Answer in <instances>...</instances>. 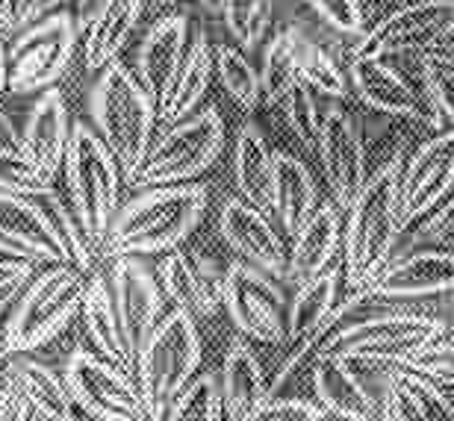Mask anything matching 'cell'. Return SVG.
Segmentation results:
<instances>
[{"label": "cell", "instance_id": "11", "mask_svg": "<svg viewBox=\"0 0 454 421\" xmlns=\"http://www.w3.org/2000/svg\"><path fill=\"white\" fill-rule=\"evenodd\" d=\"M380 304H413L454 292V251L442 245L393 256L366 286L357 289Z\"/></svg>", "mask_w": 454, "mask_h": 421}, {"label": "cell", "instance_id": "40", "mask_svg": "<svg viewBox=\"0 0 454 421\" xmlns=\"http://www.w3.org/2000/svg\"><path fill=\"white\" fill-rule=\"evenodd\" d=\"M419 74L425 95L437 109V115L454 127V53L442 48L425 51L419 59Z\"/></svg>", "mask_w": 454, "mask_h": 421}, {"label": "cell", "instance_id": "32", "mask_svg": "<svg viewBox=\"0 0 454 421\" xmlns=\"http://www.w3.org/2000/svg\"><path fill=\"white\" fill-rule=\"evenodd\" d=\"M6 374L21 386L33 404L42 409L44 421H71L74 418V398L59 374L35 360H15L9 363Z\"/></svg>", "mask_w": 454, "mask_h": 421}, {"label": "cell", "instance_id": "51", "mask_svg": "<svg viewBox=\"0 0 454 421\" xmlns=\"http://www.w3.org/2000/svg\"><path fill=\"white\" fill-rule=\"evenodd\" d=\"M12 354V347H9V342H6V331L0 327V365L6 363V356Z\"/></svg>", "mask_w": 454, "mask_h": 421}, {"label": "cell", "instance_id": "29", "mask_svg": "<svg viewBox=\"0 0 454 421\" xmlns=\"http://www.w3.org/2000/svg\"><path fill=\"white\" fill-rule=\"evenodd\" d=\"M83 316L89 336L95 339V345L101 347V356H106L115 365L133 369L136 360L127 347L121 313H118V300H115V283L113 271H95L86 283V295H83Z\"/></svg>", "mask_w": 454, "mask_h": 421}, {"label": "cell", "instance_id": "8", "mask_svg": "<svg viewBox=\"0 0 454 421\" xmlns=\"http://www.w3.org/2000/svg\"><path fill=\"white\" fill-rule=\"evenodd\" d=\"M9 44V91L27 95L53 86L68 68L77 44V24L71 12H51L18 30Z\"/></svg>", "mask_w": 454, "mask_h": 421}, {"label": "cell", "instance_id": "39", "mask_svg": "<svg viewBox=\"0 0 454 421\" xmlns=\"http://www.w3.org/2000/svg\"><path fill=\"white\" fill-rule=\"evenodd\" d=\"M48 200V215H51V224H53V233L59 239V248H62V262L74 265L80 271H89L95 262V248L89 245L83 227H80L77 215H74V207H66L62 200L57 198V191H48L44 195Z\"/></svg>", "mask_w": 454, "mask_h": 421}, {"label": "cell", "instance_id": "22", "mask_svg": "<svg viewBox=\"0 0 454 421\" xmlns=\"http://www.w3.org/2000/svg\"><path fill=\"white\" fill-rule=\"evenodd\" d=\"M142 12V0H80L77 33L86 35L83 57L92 71H101L118 53L136 30Z\"/></svg>", "mask_w": 454, "mask_h": 421}, {"label": "cell", "instance_id": "23", "mask_svg": "<svg viewBox=\"0 0 454 421\" xmlns=\"http://www.w3.org/2000/svg\"><path fill=\"white\" fill-rule=\"evenodd\" d=\"M189 39H192V18L186 12L166 15L145 35L139 59H136V71H139L142 86L148 89V95L153 97L157 106L162 104L180 62L186 57Z\"/></svg>", "mask_w": 454, "mask_h": 421}, {"label": "cell", "instance_id": "25", "mask_svg": "<svg viewBox=\"0 0 454 421\" xmlns=\"http://www.w3.org/2000/svg\"><path fill=\"white\" fill-rule=\"evenodd\" d=\"M342 295V265H328L298 283L293 300L286 307V339L289 342H319L328 331L331 316L337 313Z\"/></svg>", "mask_w": 454, "mask_h": 421}, {"label": "cell", "instance_id": "48", "mask_svg": "<svg viewBox=\"0 0 454 421\" xmlns=\"http://www.w3.org/2000/svg\"><path fill=\"white\" fill-rule=\"evenodd\" d=\"M62 4H68V0H15V30L51 15Z\"/></svg>", "mask_w": 454, "mask_h": 421}, {"label": "cell", "instance_id": "45", "mask_svg": "<svg viewBox=\"0 0 454 421\" xmlns=\"http://www.w3.org/2000/svg\"><path fill=\"white\" fill-rule=\"evenodd\" d=\"M0 421H44L42 409L33 404V398L9 374L4 378V386H0Z\"/></svg>", "mask_w": 454, "mask_h": 421}, {"label": "cell", "instance_id": "3", "mask_svg": "<svg viewBox=\"0 0 454 421\" xmlns=\"http://www.w3.org/2000/svg\"><path fill=\"white\" fill-rule=\"evenodd\" d=\"M92 118L98 136L115 153L124 174L151 148L157 104L142 86V80H136L124 62L113 59L101 68V77L95 83Z\"/></svg>", "mask_w": 454, "mask_h": 421}, {"label": "cell", "instance_id": "34", "mask_svg": "<svg viewBox=\"0 0 454 421\" xmlns=\"http://www.w3.org/2000/svg\"><path fill=\"white\" fill-rule=\"evenodd\" d=\"M298 80L313 86L319 95L342 100L351 91L348 71L340 68L337 57L325 48V44L313 42L310 35H298Z\"/></svg>", "mask_w": 454, "mask_h": 421}, {"label": "cell", "instance_id": "9", "mask_svg": "<svg viewBox=\"0 0 454 421\" xmlns=\"http://www.w3.org/2000/svg\"><path fill=\"white\" fill-rule=\"evenodd\" d=\"M222 304L236 324V331L266 345H280L286 339V295L275 274L257 265L236 260L224 269Z\"/></svg>", "mask_w": 454, "mask_h": 421}, {"label": "cell", "instance_id": "21", "mask_svg": "<svg viewBox=\"0 0 454 421\" xmlns=\"http://www.w3.org/2000/svg\"><path fill=\"white\" fill-rule=\"evenodd\" d=\"M160 280L166 298L177 309H184L198 322L210 318L222 304L224 271H215V262L207 256H186L184 251L171 248L160 262Z\"/></svg>", "mask_w": 454, "mask_h": 421}, {"label": "cell", "instance_id": "36", "mask_svg": "<svg viewBox=\"0 0 454 421\" xmlns=\"http://www.w3.org/2000/svg\"><path fill=\"white\" fill-rule=\"evenodd\" d=\"M215 74H219L227 95L242 113H254L262 104L260 95V71L251 66L242 48L233 44H219L215 48Z\"/></svg>", "mask_w": 454, "mask_h": 421}, {"label": "cell", "instance_id": "47", "mask_svg": "<svg viewBox=\"0 0 454 421\" xmlns=\"http://www.w3.org/2000/svg\"><path fill=\"white\" fill-rule=\"evenodd\" d=\"M413 242H428V245H442V248L454 251V209L451 213H431L422 218L419 230H416Z\"/></svg>", "mask_w": 454, "mask_h": 421}, {"label": "cell", "instance_id": "46", "mask_svg": "<svg viewBox=\"0 0 454 421\" xmlns=\"http://www.w3.org/2000/svg\"><path fill=\"white\" fill-rule=\"evenodd\" d=\"M30 274H33V260H21V256L0 260V316L27 289Z\"/></svg>", "mask_w": 454, "mask_h": 421}, {"label": "cell", "instance_id": "26", "mask_svg": "<svg viewBox=\"0 0 454 421\" xmlns=\"http://www.w3.org/2000/svg\"><path fill=\"white\" fill-rule=\"evenodd\" d=\"M71 139L68 124V106L59 89L48 86L39 95V100L30 106L21 130H18V148H24L42 168L57 174V168L66 160V148Z\"/></svg>", "mask_w": 454, "mask_h": 421}, {"label": "cell", "instance_id": "19", "mask_svg": "<svg viewBox=\"0 0 454 421\" xmlns=\"http://www.w3.org/2000/svg\"><path fill=\"white\" fill-rule=\"evenodd\" d=\"M113 283H115V300L118 313H121L127 347H130L133 360L139 356L142 345L148 342L153 327L160 322L162 295L153 280V274L136 260V256H113Z\"/></svg>", "mask_w": 454, "mask_h": 421}, {"label": "cell", "instance_id": "54", "mask_svg": "<svg viewBox=\"0 0 454 421\" xmlns=\"http://www.w3.org/2000/svg\"><path fill=\"white\" fill-rule=\"evenodd\" d=\"M451 209H454V189L449 191V198L442 200V204H440L437 209H434V213H451Z\"/></svg>", "mask_w": 454, "mask_h": 421}, {"label": "cell", "instance_id": "17", "mask_svg": "<svg viewBox=\"0 0 454 421\" xmlns=\"http://www.w3.org/2000/svg\"><path fill=\"white\" fill-rule=\"evenodd\" d=\"M222 239L242 256L245 262L257 269L286 277V248L275 224L269 222V213L248 204L245 198H231L222 207L219 215Z\"/></svg>", "mask_w": 454, "mask_h": 421}, {"label": "cell", "instance_id": "30", "mask_svg": "<svg viewBox=\"0 0 454 421\" xmlns=\"http://www.w3.org/2000/svg\"><path fill=\"white\" fill-rule=\"evenodd\" d=\"M316 207H319V189H316L310 168L293 153L278 151L275 180H271V215L293 236L313 215Z\"/></svg>", "mask_w": 454, "mask_h": 421}, {"label": "cell", "instance_id": "6", "mask_svg": "<svg viewBox=\"0 0 454 421\" xmlns=\"http://www.w3.org/2000/svg\"><path fill=\"white\" fill-rule=\"evenodd\" d=\"M224 148V118L215 106L168 124V130L145 151L133 168L124 171L130 186H166V183H189L219 160Z\"/></svg>", "mask_w": 454, "mask_h": 421}, {"label": "cell", "instance_id": "5", "mask_svg": "<svg viewBox=\"0 0 454 421\" xmlns=\"http://www.w3.org/2000/svg\"><path fill=\"white\" fill-rule=\"evenodd\" d=\"M66 177L71 189V207L80 227H83L89 245L98 251L106 242L110 224L118 207V183H121V166L115 153L98 130L86 124L71 127V139L66 148Z\"/></svg>", "mask_w": 454, "mask_h": 421}, {"label": "cell", "instance_id": "16", "mask_svg": "<svg viewBox=\"0 0 454 421\" xmlns=\"http://www.w3.org/2000/svg\"><path fill=\"white\" fill-rule=\"evenodd\" d=\"M313 395L328 418L375 421L380 418V386H372L360 363L342 360L316 347L310 360ZM384 383V378H380Z\"/></svg>", "mask_w": 454, "mask_h": 421}, {"label": "cell", "instance_id": "27", "mask_svg": "<svg viewBox=\"0 0 454 421\" xmlns=\"http://www.w3.org/2000/svg\"><path fill=\"white\" fill-rule=\"evenodd\" d=\"M215 74V48L207 39L204 27H192V39H189L186 57L180 62L175 80L157 106V118L162 124H175L180 118L192 115L198 104L204 100L210 80Z\"/></svg>", "mask_w": 454, "mask_h": 421}, {"label": "cell", "instance_id": "38", "mask_svg": "<svg viewBox=\"0 0 454 421\" xmlns=\"http://www.w3.org/2000/svg\"><path fill=\"white\" fill-rule=\"evenodd\" d=\"M166 418L171 421H219L224 418L222 404V383L213 371L198 374L177 392V398L171 401Z\"/></svg>", "mask_w": 454, "mask_h": 421}, {"label": "cell", "instance_id": "37", "mask_svg": "<svg viewBox=\"0 0 454 421\" xmlns=\"http://www.w3.org/2000/svg\"><path fill=\"white\" fill-rule=\"evenodd\" d=\"M0 191L44 198L53 191V174L18 144H0Z\"/></svg>", "mask_w": 454, "mask_h": 421}, {"label": "cell", "instance_id": "50", "mask_svg": "<svg viewBox=\"0 0 454 421\" xmlns=\"http://www.w3.org/2000/svg\"><path fill=\"white\" fill-rule=\"evenodd\" d=\"M9 89V57H6V48L0 42V95Z\"/></svg>", "mask_w": 454, "mask_h": 421}, {"label": "cell", "instance_id": "44", "mask_svg": "<svg viewBox=\"0 0 454 421\" xmlns=\"http://www.w3.org/2000/svg\"><path fill=\"white\" fill-rule=\"evenodd\" d=\"M328 413L322 409L319 401L307 398H266V404L257 409L254 421H325Z\"/></svg>", "mask_w": 454, "mask_h": 421}, {"label": "cell", "instance_id": "35", "mask_svg": "<svg viewBox=\"0 0 454 421\" xmlns=\"http://www.w3.org/2000/svg\"><path fill=\"white\" fill-rule=\"evenodd\" d=\"M331 104H337V100L319 95V91H316L313 86H307L304 80H295L293 89L280 97V106H284V118H286L289 130L295 133V139L301 142L307 151H316L322 121H325V115H328Z\"/></svg>", "mask_w": 454, "mask_h": 421}, {"label": "cell", "instance_id": "53", "mask_svg": "<svg viewBox=\"0 0 454 421\" xmlns=\"http://www.w3.org/2000/svg\"><path fill=\"white\" fill-rule=\"evenodd\" d=\"M198 4H201L207 12H222V4L224 0H198Z\"/></svg>", "mask_w": 454, "mask_h": 421}, {"label": "cell", "instance_id": "20", "mask_svg": "<svg viewBox=\"0 0 454 421\" xmlns=\"http://www.w3.org/2000/svg\"><path fill=\"white\" fill-rule=\"evenodd\" d=\"M380 418L387 421H454L451 392L411 365H389L380 383Z\"/></svg>", "mask_w": 454, "mask_h": 421}, {"label": "cell", "instance_id": "55", "mask_svg": "<svg viewBox=\"0 0 454 421\" xmlns=\"http://www.w3.org/2000/svg\"><path fill=\"white\" fill-rule=\"evenodd\" d=\"M451 331H454V318H451Z\"/></svg>", "mask_w": 454, "mask_h": 421}, {"label": "cell", "instance_id": "15", "mask_svg": "<svg viewBox=\"0 0 454 421\" xmlns=\"http://www.w3.org/2000/svg\"><path fill=\"white\" fill-rule=\"evenodd\" d=\"M316 153H319V166L325 180H328L331 198L342 213L351 207L354 195L369 177L366 168V148H363L360 130L354 115L345 109L340 100L331 104L328 115L322 121L319 142H316Z\"/></svg>", "mask_w": 454, "mask_h": 421}, {"label": "cell", "instance_id": "18", "mask_svg": "<svg viewBox=\"0 0 454 421\" xmlns=\"http://www.w3.org/2000/svg\"><path fill=\"white\" fill-rule=\"evenodd\" d=\"M0 253L33 262H62L48 209L27 195L0 191Z\"/></svg>", "mask_w": 454, "mask_h": 421}, {"label": "cell", "instance_id": "28", "mask_svg": "<svg viewBox=\"0 0 454 421\" xmlns=\"http://www.w3.org/2000/svg\"><path fill=\"white\" fill-rule=\"evenodd\" d=\"M222 404L224 418L254 421L257 409L269 398V378L260 365V356L245 339H233L222 365Z\"/></svg>", "mask_w": 454, "mask_h": 421}, {"label": "cell", "instance_id": "13", "mask_svg": "<svg viewBox=\"0 0 454 421\" xmlns=\"http://www.w3.org/2000/svg\"><path fill=\"white\" fill-rule=\"evenodd\" d=\"M348 83L363 104L375 113L395 115V118H411V121L425 124H442L437 109L425 95V89L413 83L404 71H398L387 57H360L351 53L348 62Z\"/></svg>", "mask_w": 454, "mask_h": 421}, {"label": "cell", "instance_id": "41", "mask_svg": "<svg viewBox=\"0 0 454 421\" xmlns=\"http://www.w3.org/2000/svg\"><path fill=\"white\" fill-rule=\"evenodd\" d=\"M222 18L242 51H254L271 24V0H224Z\"/></svg>", "mask_w": 454, "mask_h": 421}, {"label": "cell", "instance_id": "2", "mask_svg": "<svg viewBox=\"0 0 454 421\" xmlns=\"http://www.w3.org/2000/svg\"><path fill=\"white\" fill-rule=\"evenodd\" d=\"M210 204V191L201 183H166L145 186L106 233V256H142L177 248L201 224Z\"/></svg>", "mask_w": 454, "mask_h": 421}, {"label": "cell", "instance_id": "56", "mask_svg": "<svg viewBox=\"0 0 454 421\" xmlns=\"http://www.w3.org/2000/svg\"><path fill=\"white\" fill-rule=\"evenodd\" d=\"M451 336H454V333H451Z\"/></svg>", "mask_w": 454, "mask_h": 421}, {"label": "cell", "instance_id": "1", "mask_svg": "<svg viewBox=\"0 0 454 421\" xmlns=\"http://www.w3.org/2000/svg\"><path fill=\"white\" fill-rule=\"evenodd\" d=\"M402 153H393L369 171L366 183L354 195L342 218V283L348 292L363 289L395 256L404 233L402 218Z\"/></svg>", "mask_w": 454, "mask_h": 421}, {"label": "cell", "instance_id": "52", "mask_svg": "<svg viewBox=\"0 0 454 421\" xmlns=\"http://www.w3.org/2000/svg\"><path fill=\"white\" fill-rule=\"evenodd\" d=\"M437 48H442V51H451V53H454V27H451V30H449L446 35H442V42L437 44Z\"/></svg>", "mask_w": 454, "mask_h": 421}, {"label": "cell", "instance_id": "33", "mask_svg": "<svg viewBox=\"0 0 454 421\" xmlns=\"http://www.w3.org/2000/svg\"><path fill=\"white\" fill-rule=\"evenodd\" d=\"M298 35L301 30L284 27L262 48L260 59V95L262 104L275 106L298 80Z\"/></svg>", "mask_w": 454, "mask_h": 421}, {"label": "cell", "instance_id": "42", "mask_svg": "<svg viewBox=\"0 0 454 421\" xmlns=\"http://www.w3.org/2000/svg\"><path fill=\"white\" fill-rule=\"evenodd\" d=\"M333 33L340 35H357L366 30V6L363 0H304Z\"/></svg>", "mask_w": 454, "mask_h": 421}, {"label": "cell", "instance_id": "24", "mask_svg": "<svg viewBox=\"0 0 454 421\" xmlns=\"http://www.w3.org/2000/svg\"><path fill=\"white\" fill-rule=\"evenodd\" d=\"M342 251V209L325 200L313 215L293 233V248L286 253V277L301 283L337 262Z\"/></svg>", "mask_w": 454, "mask_h": 421}, {"label": "cell", "instance_id": "31", "mask_svg": "<svg viewBox=\"0 0 454 421\" xmlns=\"http://www.w3.org/2000/svg\"><path fill=\"white\" fill-rule=\"evenodd\" d=\"M233 180L248 204L271 215V180H275V151L257 124H245L233 148Z\"/></svg>", "mask_w": 454, "mask_h": 421}, {"label": "cell", "instance_id": "12", "mask_svg": "<svg viewBox=\"0 0 454 421\" xmlns=\"http://www.w3.org/2000/svg\"><path fill=\"white\" fill-rule=\"evenodd\" d=\"M66 386L80 409L101 421H139L148 418L139 386L113 363L89 351H74L66 365Z\"/></svg>", "mask_w": 454, "mask_h": 421}, {"label": "cell", "instance_id": "43", "mask_svg": "<svg viewBox=\"0 0 454 421\" xmlns=\"http://www.w3.org/2000/svg\"><path fill=\"white\" fill-rule=\"evenodd\" d=\"M407 365L422 371L434 383H440L442 389L454 392V336L449 333L437 339V342H431L428 347H422Z\"/></svg>", "mask_w": 454, "mask_h": 421}, {"label": "cell", "instance_id": "14", "mask_svg": "<svg viewBox=\"0 0 454 421\" xmlns=\"http://www.w3.org/2000/svg\"><path fill=\"white\" fill-rule=\"evenodd\" d=\"M402 218L404 230L428 218L454 189V127L431 136L402 162Z\"/></svg>", "mask_w": 454, "mask_h": 421}, {"label": "cell", "instance_id": "7", "mask_svg": "<svg viewBox=\"0 0 454 421\" xmlns=\"http://www.w3.org/2000/svg\"><path fill=\"white\" fill-rule=\"evenodd\" d=\"M86 283L83 271L68 262H57V269H48L42 277H35L4 327L12 354L33 351L57 336L83 307Z\"/></svg>", "mask_w": 454, "mask_h": 421}, {"label": "cell", "instance_id": "10", "mask_svg": "<svg viewBox=\"0 0 454 421\" xmlns=\"http://www.w3.org/2000/svg\"><path fill=\"white\" fill-rule=\"evenodd\" d=\"M454 27V0H407L357 35L351 53L404 57L434 51Z\"/></svg>", "mask_w": 454, "mask_h": 421}, {"label": "cell", "instance_id": "4", "mask_svg": "<svg viewBox=\"0 0 454 421\" xmlns=\"http://www.w3.org/2000/svg\"><path fill=\"white\" fill-rule=\"evenodd\" d=\"M198 365H201V333L195 318L175 307L160 318L136 356L139 395L148 418H166L171 401L195 378Z\"/></svg>", "mask_w": 454, "mask_h": 421}, {"label": "cell", "instance_id": "49", "mask_svg": "<svg viewBox=\"0 0 454 421\" xmlns=\"http://www.w3.org/2000/svg\"><path fill=\"white\" fill-rule=\"evenodd\" d=\"M15 30V0H0V35Z\"/></svg>", "mask_w": 454, "mask_h": 421}]
</instances>
